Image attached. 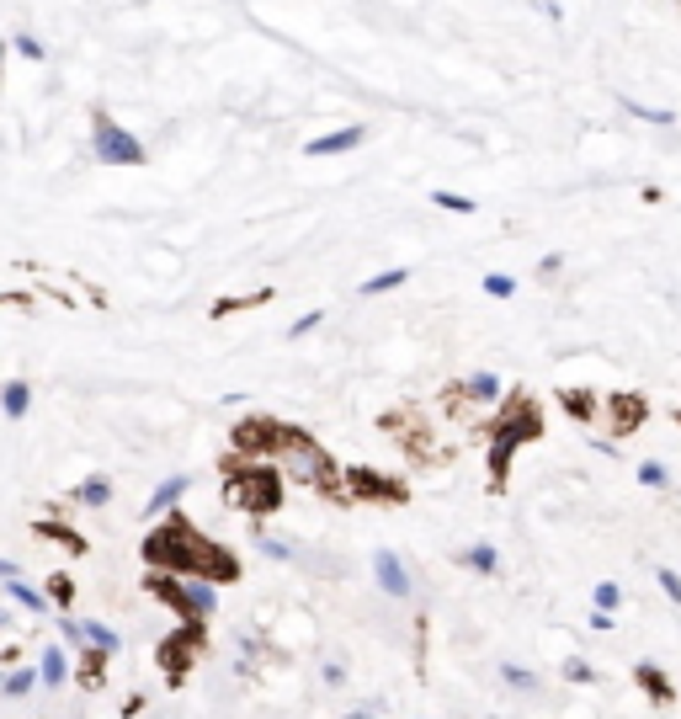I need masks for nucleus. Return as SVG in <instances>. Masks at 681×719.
<instances>
[{
    "label": "nucleus",
    "mask_w": 681,
    "mask_h": 719,
    "mask_svg": "<svg viewBox=\"0 0 681 719\" xmlns=\"http://www.w3.org/2000/svg\"><path fill=\"white\" fill-rule=\"evenodd\" d=\"M501 677H506L517 693H538V677H533L527 667H511V661H506V667H501Z\"/></svg>",
    "instance_id": "obj_23"
},
{
    "label": "nucleus",
    "mask_w": 681,
    "mask_h": 719,
    "mask_svg": "<svg viewBox=\"0 0 681 719\" xmlns=\"http://www.w3.org/2000/svg\"><path fill=\"white\" fill-rule=\"evenodd\" d=\"M362 139H368V128H362V123H346V128H336V133L309 139V144H304V155H314V160H325V155H346V149H357Z\"/></svg>",
    "instance_id": "obj_3"
},
{
    "label": "nucleus",
    "mask_w": 681,
    "mask_h": 719,
    "mask_svg": "<svg viewBox=\"0 0 681 719\" xmlns=\"http://www.w3.org/2000/svg\"><path fill=\"white\" fill-rule=\"evenodd\" d=\"M5 597H11V603H16V608H27V613H37V619H43V613H48V608H53V603H48V597H43V592H37V587H27V581H21V576H16V581H5Z\"/></svg>",
    "instance_id": "obj_10"
},
{
    "label": "nucleus",
    "mask_w": 681,
    "mask_h": 719,
    "mask_svg": "<svg viewBox=\"0 0 681 719\" xmlns=\"http://www.w3.org/2000/svg\"><path fill=\"white\" fill-rule=\"evenodd\" d=\"M240 501H245L250 512H266V507H277V485L261 475V480H250V485H245V496H240Z\"/></svg>",
    "instance_id": "obj_15"
},
{
    "label": "nucleus",
    "mask_w": 681,
    "mask_h": 719,
    "mask_svg": "<svg viewBox=\"0 0 681 719\" xmlns=\"http://www.w3.org/2000/svg\"><path fill=\"white\" fill-rule=\"evenodd\" d=\"M0 64H5V37H0Z\"/></svg>",
    "instance_id": "obj_34"
},
{
    "label": "nucleus",
    "mask_w": 681,
    "mask_h": 719,
    "mask_svg": "<svg viewBox=\"0 0 681 719\" xmlns=\"http://www.w3.org/2000/svg\"><path fill=\"white\" fill-rule=\"evenodd\" d=\"M32 688H37V667H32V672H5V677H0V693H11V699H27Z\"/></svg>",
    "instance_id": "obj_19"
},
{
    "label": "nucleus",
    "mask_w": 681,
    "mask_h": 719,
    "mask_svg": "<svg viewBox=\"0 0 681 719\" xmlns=\"http://www.w3.org/2000/svg\"><path fill=\"white\" fill-rule=\"evenodd\" d=\"M91 149H96V160H101V165H144V144H139L123 123H112L107 112H96Z\"/></svg>",
    "instance_id": "obj_1"
},
{
    "label": "nucleus",
    "mask_w": 681,
    "mask_h": 719,
    "mask_svg": "<svg viewBox=\"0 0 681 719\" xmlns=\"http://www.w3.org/2000/svg\"><path fill=\"white\" fill-rule=\"evenodd\" d=\"M591 448H597L602 459H618V443H613V437H597V432H591Z\"/></svg>",
    "instance_id": "obj_29"
},
{
    "label": "nucleus",
    "mask_w": 681,
    "mask_h": 719,
    "mask_svg": "<svg viewBox=\"0 0 681 719\" xmlns=\"http://www.w3.org/2000/svg\"><path fill=\"white\" fill-rule=\"evenodd\" d=\"M320 325H325V309H309V315H298V320L288 325V336L298 341V336H309V331H320Z\"/></svg>",
    "instance_id": "obj_24"
},
{
    "label": "nucleus",
    "mask_w": 681,
    "mask_h": 719,
    "mask_svg": "<svg viewBox=\"0 0 681 719\" xmlns=\"http://www.w3.org/2000/svg\"><path fill=\"white\" fill-rule=\"evenodd\" d=\"M59 635H64V645L75 651V645H80V619H59Z\"/></svg>",
    "instance_id": "obj_28"
},
{
    "label": "nucleus",
    "mask_w": 681,
    "mask_h": 719,
    "mask_svg": "<svg viewBox=\"0 0 681 719\" xmlns=\"http://www.w3.org/2000/svg\"><path fill=\"white\" fill-rule=\"evenodd\" d=\"M458 565H463V571H479V576H495V571H501V549H495V544H474V549L458 555Z\"/></svg>",
    "instance_id": "obj_9"
},
{
    "label": "nucleus",
    "mask_w": 681,
    "mask_h": 719,
    "mask_svg": "<svg viewBox=\"0 0 681 719\" xmlns=\"http://www.w3.org/2000/svg\"><path fill=\"white\" fill-rule=\"evenodd\" d=\"M16 576H21V565L16 560H0V581H16Z\"/></svg>",
    "instance_id": "obj_32"
},
{
    "label": "nucleus",
    "mask_w": 681,
    "mask_h": 719,
    "mask_svg": "<svg viewBox=\"0 0 681 719\" xmlns=\"http://www.w3.org/2000/svg\"><path fill=\"white\" fill-rule=\"evenodd\" d=\"M490 299H511L517 293V277H506V272H485V283H479Z\"/></svg>",
    "instance_id": "obj_22"
},
{
    "label": "nucleus",
    "mask_w": 681,
    "mask_h": 719,
    "mask_svg": "<svg viewBox=\"0 0 681 719\" xmlns=\"http://www.w3.org/2000/svg\"><path fill=\"white\" fill-rule=\"evenodd\" d=\"M410 277H416L410 267H389V272H378V277H368V283H362L357 293H368V299H373V293H394V288H405Z\"/></svg>",
    "instance_id": "obj_12"
},
{
    "label": "nucleus",
    "mask_w": 681,
    "mask_h": 719,
    "mask_svg": "<svg viewBox=\"0 0 681 719\" xmlns=\"http://www.w3.org/2000/svg\"><path fill=\"white\" fill-rule=\"evenodd\" d=\"M37 683H43V688H64V683H69V651H64V645H48V651H43Z\"/></svg>",
    "instance_id": "obj_7"
},
{
    "label": "nucleus",
    "mask_w": 681,
    "mask_h": 719,
    "mask_svg": "<svg viewBox=\"0 0 681 719\" xmlns=\"http://www.w3.org/2000/svg\"><path fill=\"white\" fill-rule=\"evenodd\" d=\"M591 629H597V635H613V613H597V608H591Z\"/></svg>",
    "instance_id": "obj_31"
},
{
    "label": "nucleus",
    "mask_w": 681,
    "mask_h": 719,
    "mask_svg": "<svg viewBox=\"0 0 681 719\" xmlns=\"http://www.w3.org/2000/svg\"><path fill=\"white\" fill-rule=\"evenodd\" d=\"M565 405H570L575 416H586V411H591V395H565Z\"/></svg>",
    "instance_id": "obj_30"
},
{
    "label": "nucleus",
    "mask_w": 681,
    "mask_h": 719,
    "mask_svg": "<svg viewBox=\"0 0 681 719\" xmlns=\"http://www.w3.org/2000/svg\"><path fill=\"white\" fill-rule=\"evenodd\" d=\"M11 43H16V53H21V59H43V43H37V37H27V32H21V37H11Z\"/></svg>",
    "instance_id": "obj_27"
},
{
    "label": "nucleus",
    "mask_w": 681,
    "mask_h": 719,
    "mask_svg": "<svg viewBox=\"0 0 681 719\" xmlns=\"http://www.w3.org/2000/svg\"><path fill=\"white\" fill-rule=\"evenodd\" d=\"M75 501H80V507H107V501H112V480H107V475H85V480L75 485Z\"/></svg>",
    "instance_id": "obj_11"
},
{
    "label": "nucleus",
    "mask_w": 681,
    "mask_h": 719,
    "mask_svg": "<svg viewBox=\"0 0 681 719\" xmlns=\"http://www.w3.org/2000/svg\"><path fill=\"white\" fill-rule=\"evenodd\" d=\"M80 645L96 651V656H117L123 651V635L112 624H101V619H80Z\"/></svg>",
    "instance_id": "obj_4"
},
{
    "label": "nucleus",
    "mask_w": 681,
    "mask_h": 719,
    "mask_svg": "<svg viewBox=\"0 0 681 719\" xmlns=\"http://www.w3.org/2000/svg\"><path fill=\"white\" fill-rule=\"evenodd\" d=\"M352 485H357V491H368V496H400V485H394V480L368 475V469H357V475H352Z\"/></svg>",
    "instance_id": "obj_16"
},
{
    "label": "nucleus",
    "mask_w": 681,
    "mask_h": 719,
    "mask_svg": "<svg viewBox=\"0 0 681 719\" xmlns=\"http://www.w3.org/2000/svg\"><path fill=\"white\" fill-rule=\"evenodd\" d=\"M432 203H437V208H447V213H474V208H479L474 197H463V192H447V187H437V192H432Z\"/></svg>",
    "instance_id": "obj_20"
},
{
    "label": "nucleus",
    "mask_w": 681,
    "mask_h": 719,
    "mask_svg": "<svg viewBox=\"0 0 681 719\" xmlns=\"http://www.w3.org/2000/svg\"><path fill=\"white\" fill-rule=\"evenodd\" d=\"M591 603H597V613H618V608H623V587H618V581H597Z\"/></svg>",
    "instance_id": "obj_17"
},
{
    "label": "nucleus",
    "mask_w": 681,
    "mask_h": 719,
    "mask_svg": "<svg viewBox=\"0 0 681 719\" xmlns=\"http://www.w3.org/2000/svg\"><path fill=\"white\" fill-rule=\"evenodd\" d=\"M639 485H650V491H671V469L666 464H639Z\"/></svg>",
    "instance_id": "obj_21"
},
{
    "label": "nucleus",
    "mask_w": 681,
    "mask_h": 719,
    "mask_svg": "<svg viewBox=\"0 0 681 719\" xmlns=\"http://www.w3.org/2000/svg\"><path fill=\"white\" fill-rule=\"evenodd\" d=\"M0 411H5L11 421H21V416L32 411V389H27L21 379H5V384H0Z\"/></svg>",
    "instance_id": "obj_8"
},
{
    "label": "nucleus",
    "mask_w": 681,
    "mask_h": 719,
    "mask_svg": "<svg viewBox=\"0 0 681 719\" xmlns=\"http://www.w3.org/2000/svg\"><path fill=\"white\" fill-rule=\"evenodd\" d=\"M565 683H575V688H586V683H597V667L586 661V656H565Z\"/></svg>",
    "instance_id": "obj_18"
},
{
    "label": "nucleus",
    "mask_w": 681,
    "mask_h": 719,
    "mask_svg": "<svg viewBox=\"0 0 681 719\" xmlns=\"http://www.w3.org/2000/svg\"><path fill=\"white\" fill-rule=\"evenodd\" d=\"M373 576H378L384 597H394V603H405V597L416 592V576H410V565H405L394 549H373Z\"/></svg>",
    "instance_id": "obj_2"
},
{
    "label": "nucleus",
    "mask_w": 681,
    "mask_h": 719,
    "mask_svg": "<svg viewBox=\"0 0 681 719\" xmlns=\"http://www.w3.org/2000/svg\"><path fill=\"white\" fill-rule=\"evenodd\" d=\"M655 581H661V592L681 608V576H677V571H671V565H655Z\"/></svg>",
    "instance_id": "obj_25"
},
{
    "label": "nucleus",
    "mask_w": 681,
    "mask_h": 719,
    "mask_svg": "<svg viewBox=\"0 0 681 719\" xmlns=\"http://www.w3.org/2000/svg\"><path fill=\"white\" fill-rule=\"evenodd\" d=\"M186 491H192V480H186V475H170V480H160V485H154V496H149V507H144V512H149V517H165Z\"/></svg>",
    "instance_id": "obj_6"
},
{
    "label": "nucleus",
    "mask_w": 681,
    "mask_h": 719,
    "mask_svg": "<svg viewBox=\"0 0 681 719\" xmlns=\"http://www.w3.org/2000/svg\"><path fill=\"white\" fill-rule=\"evenodd\" d=\"M634 683H639V688L650 693V704H671V699H677L671 677H666V672H661L655 661H639V667H634Z\"/></svg>",
    "instance_id": "obj_5"
},
{
    "label": "nucleus",
    "mask_w": 681,
    "mask_h": 719,
    "mask_svg": "<svg viewBox=\"0 0 681 719\" xmlns=\"http://www.w3.org/2000/svg\"><path fill=\"white\" fill-rule=\"evenodd\" d=\"M256 549H261L266 560H293V544H282V539H266V533L256 539Z\"/></svg>",
    "instance_id": "obj_26"
},
{
    "label": "nucleus",
    "mask_w": 681,
    "mask_h": 719,
    "mask_svg": "<svg viewBox=\"0 0 681 719\" xmlns=\"http://www.w3.org/2000/svg\"><path fill=\"white\" fill-rule=\"evenodd\" d=\"M623 112H629V117H639V123H655V128H671V123H677V112H671V107H639L634 96H623Z\"/></svg>",
    "instance_id": "obj_13"
},
{
    "label": "nucleus",
    "mask_w": 681,
    "mask_h": 719,
    "mask_svg": "<svg viewBox=\"0 0 681 719\" xmlns=\"http://www.w3.org/2000/svg\"><path fill=\"white\" fill-rule=\"evenodd\" d=\"M463 389H469V400H479V405H495V400H501V379H495V373H469Z\"/></svg>",
    "instance_id": "obj_14"
},
{
    "label": "nucleus",
    "mask_w": 681,
    "mask_h": 719,
    "mask_svg": "<svg viewBox=\"0 0 681 719\" xmlns=\"http://www.w3.org/2000/svg\"><path fill=\"white\" fill-rule=\"evenodd\" d=\"M341 719H373V709H352V715H341Z\"/></svg>",
    "instance_id": "obj_33"
}]
</instances>
